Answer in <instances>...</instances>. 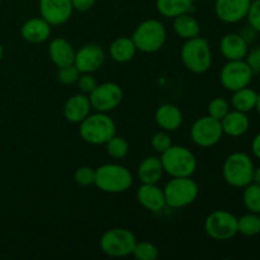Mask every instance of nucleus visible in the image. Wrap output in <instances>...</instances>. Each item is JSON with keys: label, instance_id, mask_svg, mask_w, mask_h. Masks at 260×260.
<instances>
[{"label": "nucleus", "instance_id": "bb28decb", "mask_svg": "<svg viewBox=\"0 0 260 260\" xmlns=\"http://www.w3.org/2000/svg\"><path fill=\"white\" fill-rule=\"evenodd\" d=\"M256 101H258V93L254 89L245 86L239 90L233 91L231 96V107L236 111L249 113L253 109H255Z\"/></svg>", "mask_w": 260, "mask_h": 260}, {"label": "nucleus", "instance_id": "4be33fe9", "mask_svg": "<svg viewBox=\"0 0 260 260\" xmlns=\"http://www.w3.org/2000/svg\"><path fill=\"white\" fill-rule=\"evenodd\" d=\"M223 135L230 137H241L248 132L250 127V119L248 113L240 111H230L222 119H221Z\"/></svg>", "mask_w": 260, "mask_h": 260}, {"label": "nucleus", "instance_id": "393cba45", "mask_svg": "<svg viewBox=\"0 0 260 260\" xmlns=\"http://www.w3.org/2000/svg\"><path fill=\"white\" fill-rule=\"evenodd\" d=\"M173 28H174V32L185 41L197 37L201 33L200 23L190 13H184L175 17Z\"/></svg>", "mask_w": 260, "mask_h": 260}, {"label": "nucleus", "instance_id": "c756f323", "mask_svg": "<svg viewBox=\"0 0 260 260\" xmlns=\"http://www.w3.org/2000/svg\"><path fill=\"white\" fill-rule=\"evenodd\" d=\"M106 151L113 159H124L128 155L129 145L126 139L122 136H117L114 135L109 141L106 142Z\"/></svg>", "mask_w": 260, "mask_h": 260}, {"label": "nucleus", "instance_id": "1a4fd4ad", "mask_svg": "<svg viewBox=\"0 0 260 260\" xmlns=\"http://www.w3.org/2000/svg\"><path fill=\"white\" fill-rule=\"evenodd\" d=\"M206 234L217 241H226L238 234V217L225 210H216L206 217Z\"/></svg>", "mask_w": 260, "mask_h": 260}, {"label": "nucleus", "instance_id": "473e14b6", "mask_svg": "<svg viewBox=\"0 0 260 260\" xmlns=\"http://www.w3.org/2000/svg\"><path fill=\"white\" fill-rule=\"evenodd\" d=\"M74 180L81 187H88L95 182V170L90 167H80L74 173Z\"/></svg>", "mask_w": 260, "mask_h": 260}, {"label": "nucleus", "instance_id": "6e6552de", "mask_svg": "<svg viewBox=\"0 0 260 260\" xmlns=\"http://www.w3.org/2000/svg\"><path fill=\"white\" fill-rule=\"evenodd\" d=\"M136 236L127 229H112L103 234L99 245L104 254L113 258H123L131 255L136 244Z\"/></svg>", "mask_w": 260, "mask_h": 260}, {"label": "nucleus", "instance_id": "aec40b11", "mask_svg": "<svg viewBox=\"0 0 260 260\" xmlns=\"http://www.w3.org/2000/svg\"><path fill=\"white\" fill-rule=\"evenodd\" d=\"M52 25L46 22L42 17L30 18L23 23L20 28V35L23 40L29 43H42L50 38Z\"/></svg>", "mask_w": 260, "mask_h": 260}, {"label": "nucleus", "instance_id": "20e7f679", "mask_svg": "<svg viewBox=\"0 0 260 260\" xmlns=\"http://www.w3.org/2000/svg\"><path fill=\"white\" fill-rule=\"evenodd\" d=\"M116 132L117 127L113 119L102 112L89 114L83 122H80L79 128L81 139L90 145H106Z\"/></svg>", "mask_w": 260, "mask_h": 260}, {"label": "nucleus", "instance_id": "39448f33", "mask_svg": "<svg viewBox=\"0 0 260 260\" xmlns=\"http://www.w3.org/2000/svg\"><path fill=\"white\" fill-rule=\"evenodd\" d=\"M254 162L248 154L233 152L226 157L222 167L225 182L234 188H244L253 182Z\"/></svg>", "mask_w": 260, "mask_h": 260}, {"label": "nucleus", "instance_id": "6ab92c4d", "mask_svg": "<svg viewBox=\"0 0 260 260\" xmlns=\"http://www.w3.org/2000/svg\"><path fill=\"white\" fill-rule=\"evenodd\" d=\"M220 51L228 61L244 60L249 51V43L240 33H228L221 38Z\"/></svg>", "mask_w": 260, "mask_h": 260}, {"label": "nucleus", "instance_id": "58836bf2", "mask_svg": "<svg viewBox=\"0 0 260 260\" xmlns=\"http://www.w3.org/2000/svg\"><path fill=\"white\" fill-rule=\"evenodd\" d=\"M96 0H71V4H73L74 10L76 12H88L91 8L95 5Z\"/></svg>", "mask_w": 260, "mask_h": 260}, {"label": "nucleus", "instance_id": "f3484780", "mask_svg": "<svg viewBox=\"0 0 260 260\" xmlns=\"http://www.w3.org/2000/svg\"><path fill=\"white\" fill-rule=\"evenodd\" d=\"M91 106L89 96L80 93L70 96L63 106V117L71 123H80L90 114Z\"/></svg>", "mask_w": 260, "mask_h": 260}, {"label": "nucleus", "instance_id": "5701e85b", "mask_svg": "<svg viewBox=\"0 0 260 260\" xmlns=\"http://www.w3.org/2000/svg\"><path fill=\"white\" fill-rule=\"evenodd\" d=\"M164 174L160 157L146 156L137 168V177L142 184H157Z\"/></svg>", "mask_w": 260, "mask_h": 260}, {"label": "nucleus", "instance_id": "a18cd8bd", "mask_svg": "<svg viewBox=\"0 0 260 260\" xmlns=\"http://www.w3.org/2000/svg\"><path fill=\"white\" fill-rule=\"evenodd\" d=\"M194 2H203V0H194Z\"/></svg>", "mask_w": 260, "mask_h": 260}, {"label": "nucleus", "instance_id": "423d86ee", "mask_svg": "<svg viewBox=\"0 0 260 260\" xmlns=\"http://www.w3.org/2000/svg\"><path fill=\"white\" fill-rule=\"evenodd\" d=\"M132 41L137 51L154 53L161 50L167 41V29L157 19H147L140 23L132 33Z\"/></svg>", "mask_w": 260, "mask_h": 260}, {"label": "nucleus", "instance_id": "72a5a7b5", "mask_svg": "<svg viewBox=\"0 0 260 260\" xmlns=\"http://www.w3.org/2000/svg\"><path fill=\"white\" fill-rule=\"evenodd\" d=\"M79 76H80V71L74 65L60 68L57 71V80L63 85H71V84L76 83Z\"/></svg>", "mask_w": 260, "mask_h": 260}, {"label": "nucleus", "instance_id": "49530a36", "mask_svg": "<svg viewBox=\"0 0 260 260\" xmlns=\"http://www.w3.org/2000/svg\"><path fill=\"white\" fill-rule=\"evenodd\" d=\"M0 3H2V0H0Z\"/></svg>", "mask_w": 260, "mask_h": 260}, {"label": "nucleus", "instance_id": "4c0bfd02", "mask_svg": "<svg viewBox=\"0 0 260 260\" xmlns=\"http://www.w3.org/2000/svg\"><path fill=\"white\" fill-rule=\"evenodd\" d=\"M244 60H245V62L249 65V68L253 70L254 74H259L260 73V46L249 50Z\"/></svg>", "mask_w": 260, "mask_h": 260}, {"label": "nucleus", "instance_id": "7c9ffc66", "mask_svg": "<svg viewBox=\"0 0 260 260\" xmlns=\"http://www.w3.org/2000/svg\"><path fill=\"white\" fill-rule=\"evenodd\" d=\"M132 255L137 260H156L159 256V249L149 241H136Z\"/></svg>", "mask_w": 260, "mask_h": 260}, {"label": "nucleus", "instance_id": "0eeeda50", "mask_svg": "<svg viewBox=\"0 0 260 260\" xmlns=\"http://www.w3.org/2000/svg\"><path fill=\"white\" fill-rule=\"evenodd\" d=\"M162 189L165 202L170 208H183L192 205L200 193V187L192 177L172 178Z\"/></svg>", "mask_w": 260, "mask_h": 260}, {"label": "nucleus", "instance_id": "f257e3e1", "mask_svg": "<svg viewBox=\"0 0 260 260\" xmlns=\"http://www.w3.org/2000/svg\"><path fill=\"white\" fill-rule=\"evenodd\" d=\"M94 184L102 192L117 194L128 190L134 184V175L126 167L119 164H104L95 170Z\"/></svg>", "mask_w": 260, "mask_h": 260}, {"label": "nucleus", "instance_id": "f704fd0d", "mask_svg": "<svg viewBox=\"0 0 260 260\" xmlns=\"http://www.w3.org/2000/svg\"><path fill=\"white\" fill-rule=\"evenodd\" d=\"M172 145V137L169 136V134H168L167 131L156 132V134L151 137L152 149L156 152H159V154H162L164 151H167Z\"/></svg>", "mask_w": 260, "mask_h": 260}, {"label": "nucleus", "instance_id": "37998d69", "mask_svg": "<svg viewBox=\"0 0 260 260\" xmlns=\"http://www.w3.org/2000/svg\"><path fill=\"white\" fill-rule=\"evenodd\" d=\"M255 109H256V111H258V113H259V116H260V93H258V101H256Z\"/></svg>", "mask_w": 260, "mask_h": 260}, {"label": "nucleus", "instance_id": "9d476101", "mask_svg": "<svg viewBox=\"0 0 260 260\" xmlns=\"http://www.w3.org/2000/svg\"><path fill=\"white\" fill-rule=\"evenodd\" d=\"M254 73L245 60L228 61L221 69L220 81L229 91H235L250 85Z\"/></svg>", "mask_w": 260, "mask_h": 260}, {"label": "nucleus", "instance_id": "b1692460", "mask_svg": "<svg viewBox=\"0 0 260 260\" xmlns=\"http://www.w3.org/2000/svg\"><path fill=\"white\" fill-rule=\"evenodd\" d=\"M137 48L129 37H118L112 42L109 47V55L112 60L119 63H126L135 57Z\"/></svg>", "mask_w": 260, "mask_h": 260}, {"label": "nucleus", "instance_id": "412c9836", "mask_svg": "<svg viewBox=\"0 0 260 260\" xmlns=\"http://www.w3.org/2000/svg\"><path fill=\"white\" fill-rule=\"evenodd\" d=\"M155 121L164 131H177L183 123V113L174 104L165 103L161 104L155 112Z\"/></svg>", "mask_w": 260, "mask_h": 260}, {"label": "nucleus", "instance_id": "cd10ccee", "mask_svg": "<svg viewBox=\"0 0 260 260\" xmlns=\"http://www.w3.org/2000/svg\"><path fill=\"white\" fill-rule=\"evenodd\" d=\"M238 234L246 238L256 236L260 234V215L249 212L238 217Z\"/></svg>", "mask_w": 260, "mask_h": 260}, {"label": "nucleus", "instance_id": "ea45409f", "mask_svg": "<svg viewBox=\"0 0 260 260\" xmlns=\"http://www.w3.org/2000/svg\"><path fill=\"white\" fill-rule=\"evenodd\" d=\"M256 33H258V32H256L255 29H253V28H251L250 25H248V27L244 28V29L241 30L240 35H241V37H243L244 40L246 41V42L250 43V42H253L254 40H255Z\"/></svg>", "mask_w": 260, "mask_h": 260}, {"label": "nucleus", "instance_id": "ddd939ff", "mask_svg": "<svg viewBox=\"0 0 260 260\" xmlns=\"http://www.w3.org/2000/svg\"><path fill=\"white\" fill-rule=\"evenodd\" d=\"M104 61H106V52L103 47L95 43H89L76 51L74 66L80 71V74H93L103 66Z\"/></svg>", "mask_w": 260, "mask_h": 260}, {"label": "nucleus", "instance_id": "e433bc0d", "mask_svg": "<svg viewBox=\"0 0 260 260\" xmlns=\"http://www.w3.org/2000/svg\"><path fill=\"white\" fill-rule=\"evenodd\" d=\"M76 83H78L81 93H84V94H90L91 91L95 89V86L98 85L95 78H94V76L89 73L80 74V76H79V79Z\"/></svg>", "mask_w": 260, "mask_h": 260}, {"label": "nucleus", "instance_id": "a211bd4d", "mask_svg": "<svg viewBox=\"0 0 260 260\" xmlns=\"http://www.w3.org/2000/svg\"><path fill=\"white\" fill-rule=\"evenodd\" d=\"M75 52L73 45L65 38H55L48 45V56L56 68H65L74 65Z\"/></svg>", "mask_w": 260, "mask_h": 260}, {"label": "nucleus", "instance_id": "4468645a", "mask_svg": "<svg viewBox=\"0 0 260 260\" xmlns=\"http://www.w3.org/2000/svg\"><path fill=\"white\" fill-rule=\"evenodd\" d=\"M253 0H216V17L223 23L235 24L246 19Z\"/></svg>", "mask_w": 260, "mask_h": 260}, {"label": "nucleus", "instance_id": "f03ea898", "mask_svg": "<svg viewBox=\"0 0 260 260\" xmlns=\"http://www.w3.org/2000/svg\"><path fill=\"white\" fill-rule=\"evenodd\" d=\"M160 155L164 173L172 178L192 177L197 170L196 155L188 147L172 145Z\"/></svg>", "mask_w": 260, "mask_h": 260}, {"label": "nucleus", "instance_id": "dca6fc26", "mask_svg": "<svg viewBox=\"0 0 260 260\" xmlns=\"http://www.w3.org/2000/svg\"><path fill=\"white\" fill-rule=\"evenodd\" d=\"M136 197L140 205L150 212H161L167 206L164 189L157 187V184H142L137 189Z\"/></svg>", "mask_w": 260, "mask_h": 260}, {"label": "nucleus", "instance_id": "f8f14e48", "mask_svg": "<svg viewBox=\"0 0 260 260\" xmlns=\"http://www.w3.org/2000/svg\"><path fill=\"white\" fill-rule=\"evenodd\" d=\"M91 109L96 112L108 113L114 111L123 101V90L116 83H103L95 86L89 94Z\"/></svg>", "mask_w": 260, "mask_h": 260}, {"label": "nucleus", "instance_id": "a19ab883", "mask_svg": "<svg viewBox=\"0 0 260 260\" xmlns=\"http://www.w3.org/2000/svg\"><path fill=\"white\" fill-rule=\"evenodd\" d=\"M251 152L256 159L260 160V132L254 136L253 141H251Z\"/></svg>", "mask_w": 260, "mask_h": 260}, {"label": "nucleus", "instance_id": "c85d7f7f", "mask_svg": "<svg viewBox=\"0 0 260 260\" xmlns=\"http://www.w3.org/2000/svg\"><path fill=\"white\" fill-rule=\"evenodd\" d=\"M243 189V203L246 210L260 215V185L251 182Z\"/></svg>", "mask_w": 260, "mask_h": 260}, {"label": "nucleus", "instance_id": "7ed1b4c3", "mask_svg": "<svg viewBox=\"0 0 260 260\" xmlns=\"http://www.w3.org/2000/svg\"><path fill=\"white\" fill-rule=\"evenodd\" d=\"M180 58L187 70L194 74H203L212 65V51L206 38L197 37L185 41L180 50Z\"/></svg>", "mask_w": 260, "mask_h": 260}, {"label": "nucleus", "instance_id": "9b49d317", "mask_svg": "<svg viewBox=\"0 0 260 260\" xmlns=\"http://www.w3.org/2000/svg\"><path fill=\"white\" fill-rule=\"evenodd\" d=\"M223 136L221 121L211 116H203L193 123L190 139L200 147H212L221 141Z\"/></svg>", "mask_w": 260, "mask_h": 260}, {"label": "nucleus", "instance_id": "2eb2a0df", "mask_svg": "<svg viewBox=\"0 0 260 260\" xmlns=\"http://www.w3.org/2000/svg\"><path fill=\"white\" fill-rule=\"evenodd\" d=\"M41 17L51 25L65 24L74 12L71 0H40Z\"/></svg>", "mask_w": 260, "mask_h": 260}, {"label": "nucleus", "instance_id": "79ce46f5", "mask_svg": "<svg viewBox=\"0 0 260 260\" xmlns=\"http://www.w3.org/2000/svg\"><path fill=\"white\" fill-rule=\"evenodd\" d=\"M253 183H256V184L260 185V167L259 168H254Z\"/></svg>", "mask_w": 260, "mask_h": 260}, {"label": "nucleus", "instance_id": "2f4dec72", "mask_svg": "<svg viewBox=\"0 0 260 260\" xmlns=\"http://www.w3.org/2000/svg\"><path fill=\"white\" fill-rule=\"evenodd\" d=\"M207 111H208V116L221 121V119H222L223 117L231 111L230 103L223 98H215L210 102Z\"/></svg>", "mask_w": 260, "mask_h": 260}, {"label": "nucleus", "instance_id": "c9c22d12", "mask_svg": "<svg viewBox=\"0 0 260 260\" xmlns=\"http://www.w3.org/2000/svg\"><path fill=\"white\" fill-rule=\"evenodd\" d=\"M249 25L256 32L260 33V0H253L249 9L248 15H246Z\"/></svg>", "mask_w": 260, "mask_h": 260}, {"label": "nucleus", "instance_id": "c03bdc74", "mask_svg": "<svg viewBox=\"0 0 260 260\" xmlns=\"http://www.w3.org/2000/svg\"><path fill=\"white\" fill-rule=\"evenodd\" d=\"M3 57H4V47H3V45L0 43V61L3 60Z\"/></svg>", "mask_w": 260, "mask_h": 260}, {"label": "nucleus", "instance_id": "a878e982", "mask_svg": "<svg viewBox=\"0 0 260 260\" xmlns=\"http://www.w3.org/2000/svg\"><path fill=\"white\" fill-rule=\"evenodd\" d=\"M194 0H156V10L165 18H173L190 13Z\"/></svg>", "mask_w": 260, "mask_h": 260}]
</instances>
